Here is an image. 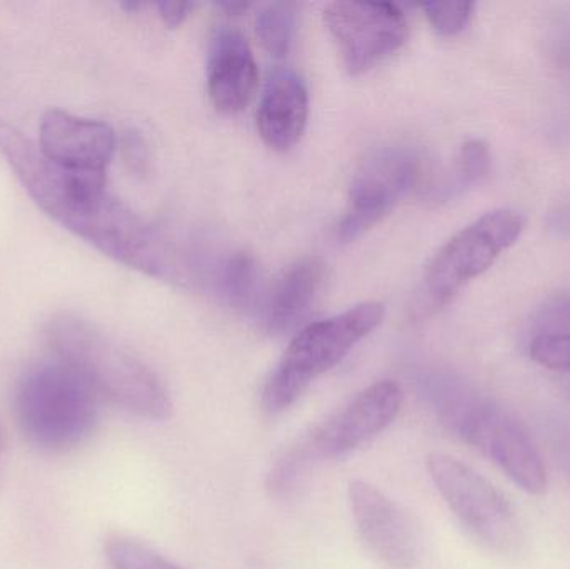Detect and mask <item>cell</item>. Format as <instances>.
I'll use <instances>...</instances> for the list:
<instances>
[{
  "label": "cell",
  "mask_w": 570,
  "mask_h": 569,
  "mask_svg": "<svg viewBox=\"0 0 570 569\" xmlns=\"http://www.w3.org/2000/svg\"><path fill=\"white\" fill-rule=\"evenodd\" d=\"M525 227L522 214L498 209L459 230L432 257L422 279L425 310H441L465 284L491 269L514 246Z\"/></svg>",
  "instance_id": "52a82bcc"
},
{
  "label": "cell",
  "mask_w": 570,
  "mask_h": 569,
  "mask_svg": "<svg viewBox=\"0 0 570 569\" xmlns=\"http://www.w3.org/2000/svg\"><path fill=\"white\" fill-rule=\"evenodd\" d=\"M297 23V7L291 2H277L267 6L257 17V36L264 49L283 59L291 50Z\"/></svg>",
  "instance_id": "e0dca14e"
},
{
  "label": "cell",
  "mask_w": 570,
  "mask_h": 569,
  "mask_svg": "<svg viewBox=\"0 0 570 569\" xmlns=\"http://www.w3.org/2000/svg\"><path fill=\"white\" fill-rule=\"evenodd\" d=\"M324 23L351 76L367 72L407 39V19L395 3L332 2Z\"/></svg>",
  "instance_id": "30bf717a"
},
{
  "label": "cell",
  "mask_w": 570,
  "mask_h": 569,
  "mask_svg": "<svg viewBox=\"0 0 570 569\" xmlns=\"http://www.w3.org/2000/svg\"><path fill=\"white\" fill-rule=\"evenodd\" d=\"M308 117L304 80L291 69L271 73L257 110V129L274 150H287L301 140Z\"/></svg>",
  "instance_id": "5bb4252c"
},
{
  "label": "cell",
  "mask_w": 570,
  "mask_h": 569,
  "mask_svg": "<svg viewBox=\"0 0 570 569\" xmlns=\"http://www.w3.org/2000/svg\"><path fill=\"white\" fill-rule=\"evenodd\" d=\"M381 303H362L345 313L307 324L295 334L261 391L267 414L284 413L322 374L337 366L384 320Z\"/></svg>",
  "instance_id": "5b68a950"
},
{
  "label": "cell",
  "mask_w": 570,
  "mask_h": 569,
  "mask_svg": "<svg viewBox=\"0 0 570 569\" xmlns=\"http://www.w3.org/2000/svg\"><path fill=\"white\" fill-rule=\"evenodd\" d=\"M39 149L49 163L72 173L106 174L116 134L109 124L49 110L40 122Z\"/></svg>",
  "instance_id": "7c38bea8"
},
{
  "label": "cell",
  "mask_w": 570,
  "mask_h": 569,
  "mask_svg": "<svg viewBox=\"0 0 570 569\" xmlns=\"http://www.w3.org/2000/svg\"><path fill=\"white\" fill-rule=\"evenodd\" d=\"M532 361L546 370L570 373V334H541L529 346Z\"/></svg>",
  "instance_id": "ffe728a7"
},
{
  "label": "cell",
  "mask_w": 570,
  "mask_h": 569,
  "mask_svg": "<svg viewBox=\"0 0 570 569\" xmlns=\"http://www.w3.org/2000/svg\"><path fill=\"white\" fill-rule=\"evenodd\" d=\"M324 276L325 266L318 257H304L288 266L264 303L266 330L271 334H284L297 327L314 306Z\"/></svg>",
  "instance_id": "9a60e30c"
},
{
  "label": "cell",
  "mask_w": 570,
  "mask_h": 569,
  "mask_svg": "<svg viewBox=\"0 0 570 569\" xmlns=\"http://www.w3.org/2000/svg\"><path fill=\"white\" fill-rule=\"evenodd\" d=\"M491 150L484 140H468L459 150L454 169L444 186L438 187V197L449 199L481 184L491 173Z\"/></svg>",
  "instance_id": "2e32d148"
},
{
  "label": "cell",
  "mask_w": 570,
  "mask_h": 569,
  "mask_svg": "<svg viewBox=\"0 0 570 569\" xmlns=\"http://www.w3.org/2000/svg\"><path fill=\"white\" fill-rule=\"evenodd\" d=\"M472 2H429L422 6L431 26L442 36H458L474 12Z\"/></svg>",
  "instance_id": "44dd1931"
},
{
  "label": "cell",
  "mask_w": 570,
  "mask_h": 569,
  "mask_svg": "<svg viewBox=\"0 0 570 569\" xmlns=\"http://www.w3.org/2000/svg\"><path fill=\"white\" fill-rule=\"evenodd\" d=\"M259 86V69L253 49L239 30L220 27L210 40L207 89L220 112L244 109Z\"/></svg>",
  "instance_id": "4fadbf2b"
},
{
  "label": "cell",
  "mask_w": 570,
  "mask_h": 569,
  "mask_svg": "<svg viewBox=\"0 0 570 569\" xmlns=\"http://www.w3.org/2000/svg\"><path fill=\"white\" fill-rule=\"evenodd\" d=\"M0 154L37 206L60 226L132 269L177 281L184 259L173 241L106 190V174L49 163L16 126L0 119Z\"/></svg>",
  "instance_id": "6da1fadb"
},
{
  "label": "cell",
  "mask_w": 570,
  "mask_h": 569,
  "mask_svg": "<svg viewBox=\"0 0 570 569\" xmlns=\"http://www.w3.org/2000/svg\"><path fill=\"white\" fill-rule=\"evenodd\" d=\"M104 557L110 569H184L136 538H109L104 545Z\"/></svg>",
  "instance_id": "ac0fdd59"
},
{
  "label": "cell",
  "mask_w": 570,
  "mask_h": 569,
  "mask_svg": "<svg viewBox=\"0 0 570 569\" xmlns=\"http://www.w3.org/2000/svg\"><path fill=\"white\" fill-rule=\"evenodd\" d=\"M157 7H159L160 17H163L164 22L169 27H177L189 16L190 9H194V3L159 2Z\"/></svg>",
  "instance_id": "7402d4cb"
},
{
  "label": "cell",
  "mask_w": 570,
  "mask_h": 569,
  "mask_svg": "<svg viewBox=\"0 0 570 569\" xmlns=\"http://www.w3.org/2000/svg\"><path fill=\"white\" fill-rule=\"evenodd\" d=\"M425 464L435 490L469 537L499 557L524 551L528 538L521 518L488 478L451 454H429Z\"/></svg>",
  "instance_id": "8992f818"
},
{
  "label": "cell",
  "mask_w": 570,
  "mask_h": 569,
  "mask_svg": "<svg viewBox=\"0 0 570 569\" xmlns=\"http://www.w3.org/2000/svg\"><path fill=\"white\" fill-rule=\"evenodd\" d=\"M47 341L56 360L76 371L99 400L144 420H169L173 401L159 377L89 321L57 314Z\"/></svg>",
  "instance_id": "7a4b0ae2"
},
{
  "label": "cell",
  "mask_w": 570,
  "mask_h": 569,
  "mask_svg": "<svg viewBox=\"0 0 570 569\" xmlns=\"http://www.w3.org/2000/svg\"><path fill=\"white\" fill-rule=\"evenodd\" d=\"M99 396L60 361L23 374L16 391V418L26 440L47 453L80 447L96 430Z\"/></svg>",
  "instance_id": "277c9868"
},
{
  "label": "cell",
  "mask_w": 570,
  "mask_h": 569,
  "mask_svg": "<svg viewBox=\"0 0 570 569\" xmlns=\"http://www.w3.org/2000/svg\"><path fill=\"white\" fill-rule=\"evenodd\" d=\"M347 493L355 528L367 550L385 568H417L422 534L414 517L367 481H351Z\"/></svg>",
  "instance_id": "8fae6325"
},
{
  "label": "cell",
  "mask_w": 570,
  "mask_h": 569,
  "mask_svg": "<svg viewBox=\"0 0 570 569\" xmlns=\"http://www.w3.org/2000/svg\"><path fill=\"white\" fill-rule=\"evenodd\" d=\"M220 9L227 10V13H234V16H239L244 10L249 9V2H230V0H226V2L217 3Z\"/></svg>",
  "instance_id": "603a6c76"
},
{
  "label": "cell",
  "mask_w": 570,
  "mask_h": 569,
  "mask_svg": "<svg viewBox=\"0 0 570 569\" xmlns=\"http://www.w3.org/2000/svg\"><path fill=\"white\" fill-rule=\"evenodd\" d=\"M404 403V393L395 381L384 380L355 394L344 406L328 414L307 438L287 451L279 463L288 477L298 473L312 460H337L354 453L384 433Z\"/></svg>",
  "instance_id": "ba28073f"
},
{
  "label": "cell",
  "mask_w": 570,
  "mask_h": 569,
  "mask_svg": "<svg viewBox=\"0 0 570 569\" xmlns=\"http://www.w3.org/2000/svg\"><path fill=\"white\" fill-rule=\"evenodd\" d=\"M429 398L445 430L488 458L524 493L546 494L548 468L534 441L512 414L458 384L434 383Z\"/></svg>",
  "instance_id": "3957f363"
},
{
  "label": "cell",
  "mask_w": 570,
  "mask_h": 569,
  "mask_svg": "<svg viewBox=\"0 0 570 569\" xmlns=\"http://www.w3.org/2000/svg\"><path fill=\"white\" fill-rule=\"evenodd\" d=\"M421 174L422 159L412 147H385L372 154L352 180L338 239L351 243L367 233L417 186Z\"/></svg>",
  "instance_id": "9c48e42d"
},
{
  "label": "cell",
  "mask_w": 570,
  "mask_h": 569,
  "mask_svg": "<svg viewBox=\"0 0 570 569\" xmlns=\"http://www.w3.org/2000/svg\"><path fill=\"white\" fill-rule=\"evenodd\" d=\"M257 284L259 271L256 261L249 254L236 253L220 266V291L234 306H250L257 296Z\"/></svg>",
  "instance_id": "d6986e66"
}]
</instances>
